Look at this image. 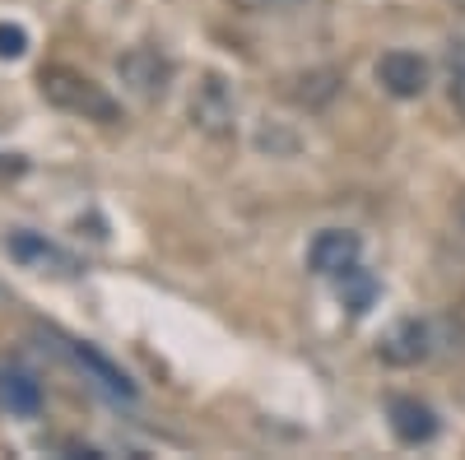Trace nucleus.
<instances>
[{
    "label": "nucleus",
    "mask_w": 465,
    "mask_h": 460,
    "mask_svg": "<svg viewBox=\"0 0 465 460\" xmlns=\"http://www.w3.org/2000/svg\"><path fill=\"white\" fill-rule=\"evenodd\" d=\"M460 326L451 321H401L391 335L381 339V363L391 367H414V363H429L438 354H451V339Z\"/></svg>",
    "instance_id": "obj_2"
},
{
    "label": "nucleus",
    "mask_w": 465,
    "mask_h": 460,
    "mask_svg": "<svg viewBox=\"0 0 465 460\" xmlns=\"http://www.w3.org/2000/svg\"><path fill=\"white\" fill-rule=\"evenodd\" d=\"M0 396H5L10 414H24V418H33L37 409H43V387H37V377L24 372V367L0 372Z\"/></svg>",
    "instance_id": "obj_8"
},
{
    "label": "nucleus",
    "mask_w": 465,
    "mask_h": 460,
    "mask_svg": "<svg viewBox=\"0 0 465 460\" xmlns=\"http://www.w3.org/2000/svg\"><path fill=\"white\" fill-rule=\"evenodd\" d=\"M377 80L396 98H419L423 89H429V65H423L414 52H386L377 61Z\"/></svg>",
    "instance_id": "obj_6"
},
{
    "label": "nucleus",
    "mask_w": 465,
    "mask_h": 460,
    "mask_svg": "<svg viewBox=\"0 0 465 460\" xmlns=\"http://www.w3.org/2000/svg\"><path fill=\"white\" fill-rule=\"evenodd\" d=\"M116 74H122V84L135 98L153 103V98H163L168 84H173V61L163 52H153V47H131L122 61H116Z\"/></svg>",
    "instance_id": "obj_3"
},
{
    "label": "nucleus",
    "mask_w": 465,
    "mask_h": 460,
    "mask_svg": "<svg viewBox=\"0 0 465 460\" xmlns=\"http://www.w3.org/2000/svg\"><path fill=\"white\" fill-rule=\"evenodd\" d=\"M386 409H391V428H396V437H401L405 446H419V442H433V437H438V414L423 405V400L396 396Z\"/></svg>",
    "instance_id": "obj_7"
},
{
    "label": "nucleus",
    "mask_w": 465,
    "mask_h": 460,
    "mask_svg": "<svg viewBox=\"0 0 465 460\" xmlns=\"http://www.w3.org/2000/svg\"><path fill=\"white\" fill-rule=\"evenodd\" d=\"M359 251H363L359 233H349V228H326V233H317L312 247H307V265L326 279H340L344 270L359 265Z\"/></svg>",
    "instance_id": "obj_4"
},
{
    "label": "nucleus",
    "mask_w": 465,
    "mask_h": 460,
    "mask_svg": "<svg viewBox=\"0 0 465 460\" xmlns=\"http://www.w3.org/2000/svg\"><path fill=\"white\" fill-rule=\"evenodd\" d=\"M451 103H456V112L465 117V70H456V80H451Z\"/></svg>",
    "instance_id": "obj_13"
},
{
    "label": "nucleus",
    "mask_w": 465,
    "mask_h": 460,
    "mask_svg": "<svg viewBox=\"0 0 465 460\" xmlns=\"http://www.w3.org/2000/svg\"><path fill=\"white\" fill-rule=\"evenodd\" d=\"M37 84H43V98L61 112H70V117H84V122H116L122 117V107H116V98L94 84L89 74L70 70V65H47L43 74H37Z\"/></svg>",
    "instance_id": "obj_1"
},
{
    "label": "nucleus",
    "mask_w": 465,
    "mask_h": 460,
    "mask_svg": "<svg viewBox=\"0 0 465 460\" xmlns=\"http://www.w3.org/2000/svg\"><path fill=\"white\" fill-rule=\"evenodd\" d=\"M372 293H377V284L359 270V265L340 275V298L349 302V312H368V307H372Z\"/></svg>",
    "instance_id": "obj_10"
},
{
    "label": "nucleus",
    "mask_w": 465,
    "mask_h": 460,
    "mask_svg": "<svg viewBox=\"0 0 465 460\" xmlns=\"http://www.w3.org/2000/svg\"><path fill=\"white\" fill-rule=\"evenodd\" d=\"M451 219H456V228L465 233V191H460V196H456V205H451Z\"/></svg>",
    "instance_id": "obj_14"
},
{
    "label": "nucleus",
    "mask_w": 465,
    "mask_h": 460,
    "mask_svg": "<svg viewBox=\"0 0 465 460\" xmlns=\"http://www.w3.org/2000/svg\"><path fill=\"white\" fill-rule=\"evenodd\" d=\"M74 358H80V363L98 377V387H103V391H112V396H126V400L135 396V387L126 381V372L116 367V363H107V358L94 349V344H74Z\"/></svg>",
    "instance_id": "obj_9"
},
{
    "label": "nucleus",
    "mask_w": 465,
    "mask_h": 460,
    "mask_svg": "<svg viewBox=\"0 0 465 460\" xmlns=\"http://www.w3.org/2000/svg\"><path fill=\"white\" fill-rule=\"evenodd\" d=\"M10 251H15V256H37V260H61V251H56L52 242H37L33 233H15V238H10Z\"/></svg>",
    "instance_id": "obj_11"
},
{
    "label": "nucleus",
    "mask_w": 465,
    "mask_h": 460,
    "mask_svg": "<svg viewBox=\"0 0 465 460\" xmlns=\"http://www.w3.org/2000/svg\"><path fill=\"white\" fill-rule=\"evenodd\" d=\"M191 117H196V126L210 131V135H228L232 131L238 107H232V93H228V84L219 80V74H210V80L196 89V98H191Z\"/></svg>",
    "instance_id": "obj_5"
},
{
    "label": "nucleus",
    "mask_w": 465,
    "mask_h": 460,
    "mask_svg": "<svg viewBox=\"0 0 465 460\" xmlns=\"http://www.w3.org/2000/svg\"><path fill=\"white\" fill-rule=\"evenodd\" d=\"M28 52V33L19 24H0V56H24Z\"/></svg>",
    "instance_id": "obj_12"
}]
</instances>
